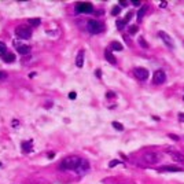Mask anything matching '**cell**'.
<instances>
[{
	"label": "cell",
	"instance_id": "6da1fadb",
	"mask_svg": "<svg viewBox=\"0 0 184 184\" xmlns=\"http://www.w3.org/2000/svg\"><path fill=\"white\" fill-rule=\"evenodd\" d=\"M81 158L78 157H68L65 158L61 164V169H69V171H73V169H76L78 164H80Z\"/></svg>",
	"mask_w": 184,
	"mask_h": 184
},
{
	"label": "cell",
	"instance_id": "7a4b0ae2",
	"mask_svg": "<svg viewBox=\"0 0 184 184\" xmlns=\"http://www.w3.org/2000/svg\"><path fill=\"white\" fill-rule=\"evenodd\" d=\"M143 159L147 164H150V165H155V164H158V162L162 159V155L159 153H154V151H147V153H144L143 155Z\"/></svg>",
	"mask_w": 184,
	"mask_h": 184
},
{
	"label": "cell",
	"instance_id": "3957f363",
	"mask_svg": "<svg viewBox=\"0 0 184 184\" xmlns=\"http://www.w3.org/2000/svg\"><path fill=\"white\" fill-rule=\"evenodd\" d=\"M15 35H17L18 39L26 40V39H29L32 36V29L29 26H26V25H21V26H18L15 29Z\"/></svg>",
	"mask_w": 184,
	"mask_h": 184
},
{
	"label": "cell",
	"instance_id": "277c9868",
	"mask_svg": "<svg viewBox=\"0 0 184 184\" xmlns=\"http://www.w3.org/2000/svg\"><path fill=\"white\" fill-rule=\"evenodd\" d=\"M87 29H88V32L92 33V35H98V33H100V32L103 30V25L99 22V21L90 19L88 23H87Z\"/></svg>",
	"mask_w": 184,
	"mask_h": 184
},
{
	"label": "cell",
	"instance_id": "5b68a950",
	"mask_svg": "<svg viewBox=\"0 0 184 184\" xmlns=\"http://www.w3.org/2000/svg\"><path fill=\"white\" fill-rule=\"evenodd\" d=\"M76 11L77 13H84V14H88V13H92L94 11V6L88 3V1H81V3H77L76 4Z\"/></svg>",
	"mask_w": 184,
	"mask_h": 184
},
{
	"label": "cell",
	"instance_id": "8992f818",
	"mask_svg": "<svg viewBox=\"0 0 184 184\" xmlns=\"http://www.w3.org/2000/svg\"><path fill=\"white\" fill-rule=\"evenodd\" d=\"M158 36H159V39H161V40L166 44V47H168V48H171V49L175 48V44H173V40H172V37L169 36V35H168L166 32L159 30V32H158Z\"/></svg>",
	"mask_w": 184,
	"mask_h": 184
},
{
	"label": "cell",
	"instance_id": "52a82bcc",
	"mask_svg": "<svg viewBox=\"0 0 184 184\" xmlns=\"http://www.w3.org/2000/svg\"><path fill=\"white\" fill-rule=\"evenodd\" d=\"M154 84H164L166 81V74L164 70H157V72L154 73Z\"/></svg>",
	"mask_w": 184,
	"mask_h": 184
},
{
	"label": "cell",
	"instance_id": "ba28073f",
	"mask_svg": "<svg viewBox=\"0 0 184 184\" xmlns=\"http://www.w3.org/2000/svg\"><path fill=\"white\" fill-rule=\"evenodd\" d=\"M76 171L78 175H82V173H87V172L90 171V162L87 161V159H81L78 166L76 168Z\"/></svg>",
	"mask_w": 184,
	"mask_h": 184
},
{
	"label": "cell",
	"instance_id": "9c48e42d",
	"mask_svg": "<svg viewBox=\"0 0 184 184\" xmlns=\"http://www.w3.org/2000/svg\"><path fill=\"white\" fill-rule=\"evenodd\" d=\"M135 76L139 78V80L144 81L148 78V70L144 68H136L135 69Z\"/></svg>",
	"mask_w": 184,
	"mask_h": 184
},
{
	"label": "cell",
	"instance_id": "30bf717a",
	"mask_svg": "<svg viewBox=\"0 0 184 184\" xmlns=\"http://www.w3.org/2000/svg\"><path fill=\"white\" fill-rule=\"evenodd\" d=\"M15 47H17V49H18V52L21 55H27L30 52V47H29V45L21 44V43H17V41H15Z\"/></svg>",
	"mask_w": 184,
	"mask_h": 184
},
{
	"label": "cell",
	"instance_id": "8fae6325",
	"mask_svg": "<svg viewBox=\"0 0 184 184\" xmlns=\"http://www.w3.org/2000/svg\"><path fill=\"white\" fill-rule=\"evenodd\" d=\"M84 58H85V52H84V49H80L76 56V65L78 68H82V66H84Z\"/></svg>",
	"mask_w": 184,
	"mask_h": 184
},
{
	"label": "cell",
	"instance_id": "7c38bea8",
	"mask_svg": "<svg viewBox=\"0 0 184 184\" xmlns=\"http://www.w3.org/2000/svg\"><path fill=\"white\" fill-rule=\"evenodd\" d=\"M166 153L169 154L175 161H177V162H183L184 161V157L181 155V154H179V153H176V151H172V150H166Z\"/></svg>",
	"mask_w": 184,
	"mask_h": 184
},
{
	"label": "cell",
	"instance_id": "4fadbf2b",
	"mask_svg": "<svg viewBox=\"0 0 184 184\" xmlns=\"http://www.w3.org/2000/svg\"><path fill=\"white\" fill-rule=\"evenodd\" d=\"M159 172H181V169L177 166H161Z\"/></svg>",
	"mask_w": 184,
	"mask_h": 184
},
{
	"label": "cell",
	"instance_id": "5bb4252c",
	"mask_svg": "<svg viewBox=\"0 0 184 184\" xmlns=\"http://www.w3.org/2000/svg\"><path fill=\"white\" fill-rule=\"evenodd\" d=\"M104 56H106V59H107V61H109L110 63H113V65H114V63L117 62V59L114 58V55L111 54V51H110V48L104 51Z\"/></svg>",
	"mask_w": 184,
	"mask_h": 184
},
{
	"label": "cell",
	"instance_id": "9a60e30c",
	"mask_svg": "<svg viewBox=\"0 0 184 184\" xmlns=\"http://www.w3.org/2000/svg\"><path fill=\"white\" fill-rule=\"evenodd\" d=\"M22 150H23V153H30L32 151V140L30 142H22Z\"/></svg>",
	"mask_w": 184,
	"mask_h": 184
},
{
	"label": "cell",
	"instance_id": "2e32d148",
	"mask_svg": "<svg viewBox=\"0 0 184 184\" xmlns=\"http://www.w3.org/2000/svg\"><path fill=\"white\" fill-rule=\"evenodd\" d=\"M110 48H113L114 51H122L124 47H122L121 43H118V41H113L111 44H110Z\"/></svg>",
	"mask_w": 184,
	"mask_h": 184
},
{
	"label": "cell",
	"instance_id": "e0dca14e",
	"mask_svg": "<svg viewBox=\"0 0 184 184\" xmlns=\"http://www.w3.org/2000/svg\"><path fill=\"white\" fill-rule=\"evenodd\" d=\"M40 23H41V19L40 18H30V19H29V25H30L32 27L39 26Z\"/></svg>",
	"mask_w": 184,
	"mask_h": 184
},
{
	"label": "cell",
	"instance_id": "ac0fdd59",
	"mask_svg": "<svg viewBox=\"0 0 184 184\" xmlns=\"http://www.w3.org/2000/svg\"><path fill=\"white\" fill-rule=\"evenodd\" d=\"M146 11H147V7H146V6H142V8H140L139 13H137V21H142V19H143Z\"/></svg>",
	"mask_w": 184,
	"mask_h": 184
},
{
	"label": "cell",
	"instance_id": "d6986e66",
	"mask_svg": "<svg viewBox=\"0 0 184 184\" xmlns=\"http://www.w3.org/2000/svg\"><path fill=\"white\" fill-rule=\"evenodd\" d=\"M4 61L6 62H8V63L14 62V61H15V55L14 54H6L4 55Z\"/></svg>",
	"mask_w": 184,
	"mask_h": 184
},
{
	"label": "cell",
	"instance_id": "ffe728a7",
	"mask_svg": "<svg viewBox=\"0 0 184 184\" xmlns=\"http://www.w3.org/2000/svg\"><path fill=\"white\" fill-rule=\"evenodd\" d=\"M6 52H7V48H6V44L0 41V56H4Z\"/></svg>",
	"mask_w": 184,
	"mask_h": 184
},
{
	"label": "cell",
	"instance_id": "44dd1931",
	"mask_svg": "<svg viewBox=\"0 0 184 184\" xmlns=\"http://www.w3.org/2000/svg\"><path fill=\"white\" fill-rule=\"evenodd\" d=\"M116 26L118 27L120 30H122V29L125 27V22H124V21H120V19H118V21L116 22Z\"/></svg>",
	"mask_w": 184,
	"mask_h": 184
},
{
	"label": "cell",
	"instance_id": "7402d4cb",
	"mask_svg": "<svg viewBox=\"0 0 184 184\" xmlns=\"http://www.w3.org/2000/svg\"><path fill=\"white\" fill-rule=\"evenodd\" d=\"M113 126H114L116 129H118V130H124V125H122V124H120V122H117V121L113 122Z\"/></svg>",
	"mask_w": 184,
	"mask_h": 184
},
{
	"label": "cell",
	"instance_id": "603a6c76",
	"mask_svg": "<svg viewBox=\"0 0 184 184\" xmlns=\"http://www.w3.org/2000/svg\"><path fill=\"white\" fill-rule=\"evenodd\" d=\"M120 11H121V7H113V10H111V15H118L120 14Z\"/></svg>",
	"mask_w": 184,
	"mask_h": 184
},
{
	"label": "cell",
	"instance_id": "cb8c5ba5",
	"mask_svg": "<svg viewBox=\"0 0 184 184\" xmlns=\"http://www.w3.org/2000/svg\"><path fill=\"white\" fill-rule=\"evenodd\" d=\"M139 43H140L142 45H143L144 48H147V47H148V44L146 43V41H144V39H143V37H139Z\"/></svg>",
	"mask_w": 184,
	"mask_h": 184
},
{
	"label": "cell",
	"instance_id": "d4e9b609",
	"mask_svg": "<svg viewBox=\"0 0 184 184\" xmlns=\"http://www.w3.org/2000/svg\"><path fill=\"white\" fill-rule=\"evenodd\" d=\"M118 164H120V161H118V159H114V161H110V164H109V166H110V168H113V166L118 165Z\"/></svg>",
	"mask_w": 184,
	"mask_h": 184
},
{
	"label": "cell",
	"instance_id": "484cf974",
	"mask_svg": "<svg viewBox=\"0 0 184 184\" xmlns=\"http://www.w3.org/2000/svg\"><path fill=\"white\" fill-rule=\"evenodd\" d=\"M129 32H130V33H132V35H135L136 32H137V27H136L135 25H132V26L129 27Z\"/></svg>",
	"mask_w": 184,
	"mask_h": 184
},
{
	"label": "cell",
	"instance_id": "4316f807",
	"mask_svg": "<svg viewBox=\"0 0 184 184\" xmlns=\"http://www.w3.org/2000/svg\"><path fill=\"white\" fill-rule=\"evenodd\" d=\"M130 17H132V13H128V14H126V17H125V19H124V22H128V21H129V19H130Z\"/></svg>",
	"mask_w": 184,
	"mask_h": 184
},
{
	"label": "cell",
	"instance_id": "83f0119b",
	"mask_svg": "<svg viewBox=\"0 0 184 184\" xmlns=\"http://www.w3.org/2000/svg\"><path fill=\"white\" fill-rule=\"evenodd\" d=\"M6 77H7V74H6L4 72H1V70H0V81H1V80H4Z\"/></svg>",
	"mask_w": 184,
	"mask_h": 184
},
{
	"label": "cell",
	"instance_id": "f1b7e54d",
	"mask_svg": "<svg viewBox=\"0 0 184 184\" xmlns=\"http://www.w3.org/2000/svg\"><path fill=\"white\" fill-rule=\"evenodd\" d=\"M76 98H77L76 92H70V94H69V99H76Z\"/></svg>",
	"mask_w": 184,
	"mask_h": 184
},
{
	"label": "cell",
	"instance_id": "f546056e",
	"mask_svg": "<svg viewBox=\"0 0 184 184\" xmlns=\"http://www.w3.org/2000/svg\"><path fill=\"white\" fill-rule=\"evenodd\" d=\"M169 137H172L173 140H179V136H177V135H172V133H171V135H169Z\"/></svg>",
	"mask_w": 184,
	"mask_h": 184
},
{
	"label": "cell",
	"instance_id": "4dcf8cb0",
	"mask_svg": "<svg viewBox=\"0 0 184 184\" xmlns=\"http://www.w3.org/2000/svg\"><path fill=\"white\" fill-rule=\"evenodd\" d=\"M159 7L165 8V7H166V1H161V3H159Z\"/></svg>",
	"mask_w": 184,
	"mask_h": 184
},
{
	"label": "cell",
	"instance_id": "1f68e13d",
	"mask_svg": "<svg viewBox=\"0 0 184 184\" xmlns=\"http://www.w3.org/2000/svg\"><path fill=\"white\" fill-rule=\"evenodd\" d=\"M179 120H180V121H184V114H183V113H180V114H179Z\"/></svg>",
	"mask_w": 184,
	"mask_h": 184
},
{
	"label": "cell",
	"instance_id": "d6a6232c",
	"mask_svg": "<svg viewBox=\"0 0 184 184\" xmlns=\"http://www.w3.org/2000/svg\"><path fill=\"white\" fill-rule=\"evenodd\" d=\"M132 4H133V6H140V1H137V0H133V1H132Z\"/></svg>",
	"mask_w": 184,
	"mask_h": 184
},
{
	"label": "cell",
	"instance_id": "836d02e7",
	"mask_svg": "<svg viewBox=\"0 0 184 184\" xmlns=\"http://www.w3.org/2000/svg\"><path fill=\"white\" fill-rule=\"evenodd\" d=\"M113 96H114V94H113L111 91H110V92H107V98H113Z\"/></svg>",
	"mask_w": 184,
	"mask_h": 184
},
{
	"label": "cell",
	"instance_id": "e575fe53",
	"mask_svg": "<svg viewBox=\"0 0 184 184\" xmlns=\"http://www.w3.org/2000/svg\"><path fill=\"white\" fill-rule=\"evenodd\" d=\"M96 76H98V77H100V76H102V73H100V70H99V69L96 70Z\"/></svg>",
	"mask_w": 184,
	"mask_h": 184
},
{
	"label": "cell",
	"instance_id": "d590c367",
	"mask_svg": "<svg viewBox=\"0 0 184 184\" xmlns=\"http://www.w3.org/2000/svg\"><path fill=\"white\" fill-rule=\"evenodd\" d=\"M54 155H55L54 153H49V154H48V157H49V158H54Z\"/></svg>",
	"mask_w": 184,
	"mask_h": 184
},
{
	"label": "cell",
	"instance_id": "8d00e7d4",
	"mask_svg": "<svg viewBox=\"0 0 184 184\" xmlns=\"http://www.w3.org/2000/svg\"><path fill=\"white\" fill-rule=\"evenodd\" d=\"M120 4H121L122 7H125V6H126V1H121V3H120Z\"/></svg>",
	"mask_w": 184,
	"mask_h": 184
}]
</instances>
